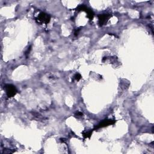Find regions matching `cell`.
I'll list each match as a JSON object with an SVG mask.
<instances>
[{
    "instance_id": "1",
    "label": "cell",
    "mask_w": 154,
    "mask_h": 154,
    "mask_svg": "<svg viewBox=\"0 0 154 154\" xmlns=\"http://www.w3.org/2000/svg\"><path fill=\"white\" fill-rule=\"evenodd\" d=\"M4 89L6 92V95L9 98H12L15 96L18 91L15 86L12 84H6L4 86Z\"/></svg>"
},
{
    "instance_id": "4",
    "label": "cell",
    "mask_w": 154,
    "mask_h": 154,
    "mask_svg": "<svg viewBox=\"0 0 154 154\" xmlns=\"http://www.w3.org/2000/svg\"><path fill=\"white\" fill-rule=\"evenodd\" d=\"M98 23L100 26H102V25H105L108 21L110 19V18L111 17V15L110 14H102L98 15Z\"/></svg>"
},
{
    "instance_id": "5",
    "label": "cell",
    "mask_w": 154,
    "mask_h": 154,
    "mask_svg": "<svg viewBox=\"0 0 154 154\" xmlns=\"http://www.w3.org/2000/svg\"><path fill=\"white\" fill-rule=\"evenodd\" d=\"M116 122V120H112V119H105L102 122H101L97 126H96V129H99V128H104L111 125H114Z\"/></svg>"
},
{
    "instance_id": "6",
    "label": "cell",
    "mask_w": 154,
    "mask_h": 154,
    "mask_svg": "<svg viewBox=\"0 0 154 154\" xmlns=\"http://www.w3.org/2000/svg\"><path fill=\"white\" fill-rule=\"evenodd\" d=\"M92 134V131H87V132H83V137L86 139V138H90L91 137Z\"/></svg>"
},
{
    "instance_id": "7",
    "label": "cell",
    "mask_w": 154,
    "mask_h": 154,
    "mask_svg": "<svg viewBox=\"0 0 154 154\" xmlns=\"http://www.w3.org/2000/svg\"><path fill=\"white\" fill-rule=\"evenodd\" d=\"M81 75L80 74V73H76V74H75V76H74V79L76 80V81H80L81 79Z\"/></svg>"
},
{
    "instance_id": "3",
    "label": "cell",
    "mask_w": 154,
    "mask_h": 154,
    "mask_svg": "<svg viewBox=\"0 0 154 154\" xmlns=\"http://www.w3.org/2000/svg\"><path fill=\"white\" fill-rule=\"evenodd\" d=\"M36 21L38 22V23L48 24L51 21V16L45 13L42 12L36 18Z\"/></svg>"
},
{
    "instance_id": "8",
    "label": "cell",
    "mask_w": 154,
    "mask_h": 154,
    "mask_svg": "<svg viewBox=\"0 0 154 154\" xmlns=\"http://www.w3.org/2000/svg\"><path fill=\"white\" fill-rule=\"evenodd\" d=\"M76 115L78 116V117H81V116H83V114L81 112H78V113L76 114Z\"/></svg>"
},
{
    "instance_id": "2",
    "label": "cell",
    "mask_w": 154,
    "mask_h": 154,
    "mask_svg": "<svg viewBox=\"0 0 154 154\" xmlns=\"http://www.w3.org/2000/svg\"><path fill=\"white\" fill-rule=\"evenodd\" d=\"M77 11H84V12H86L87 14V18L90 19V20H93V18H94V13L92 11V9H89V7H87L85 5H80V6H78V7H77L76 9Z\"/></svg>"
}]
</instances>
